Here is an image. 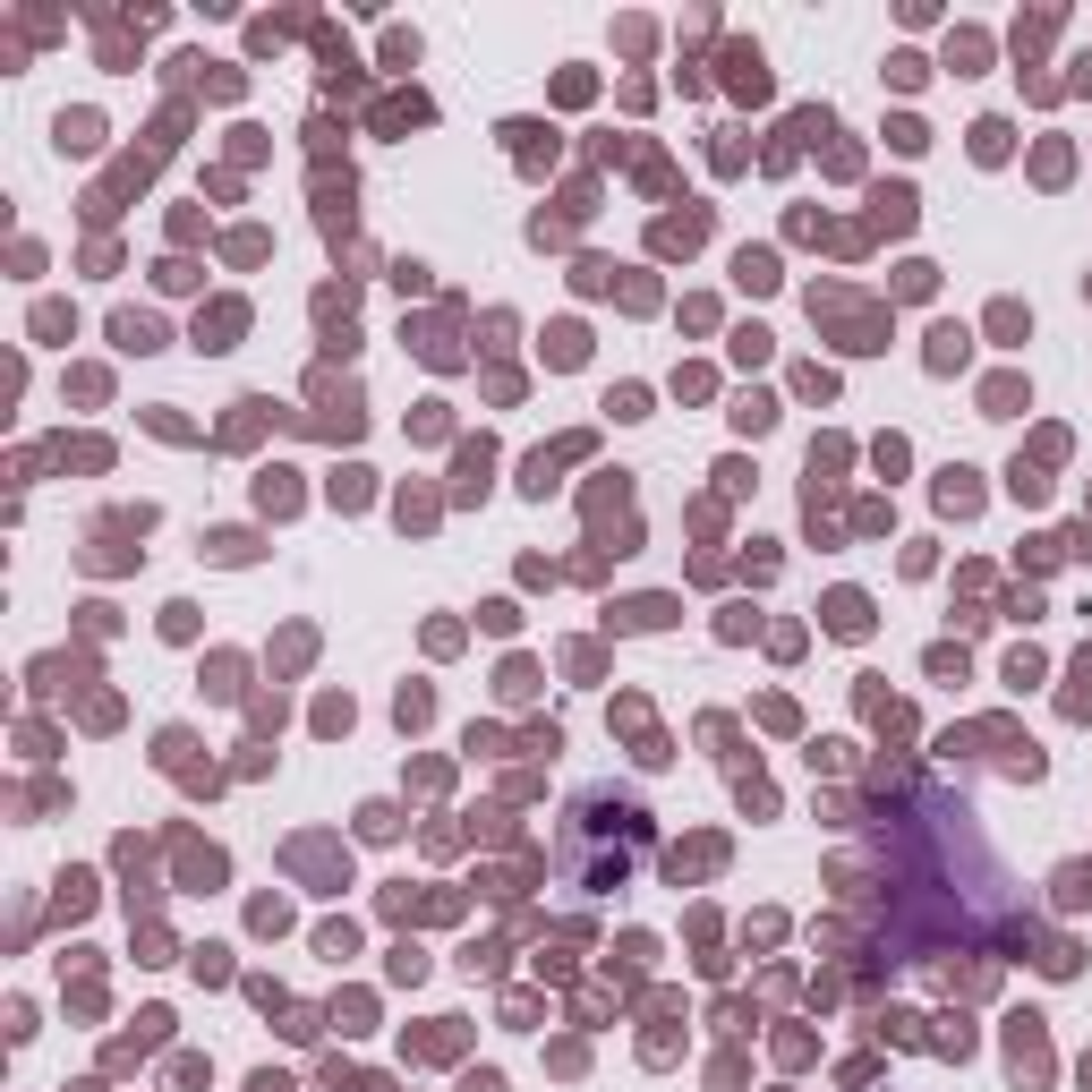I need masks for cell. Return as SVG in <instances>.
Instances as JSON below:
<instances>
[{
    "label": "cell",
    "instance_id": "6da1fadb",
    "mask_svg": "<svg viewBox=\"0 0 1092 1092\" xmlns=\"http://www.w3.org/2000/svg\"><path fill=\"white\" fill-rule=\"evenodd\" d=\"M112 342L120 350H154L162 334H154V316H112Z\"/></svg>",
    "mask_w": 1092,
    "mask_h": 1092
}]
</instances>
